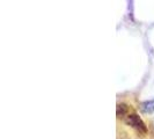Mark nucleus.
Masks as SVG:
<instances>
[{
    "mask_svg": "<svg viewBox=\"0 0 154 139\" xmlns=\"http://www.w3.org/2000/svg\"><path fill=\"white\" fill-rule=\"evenodd\" d=\"M124 122L126 125L133 128L137 132H139L140 134H146L147 133V126L146 124L144 123V121L140 118V116L137 115V114H129L124 118Z\"/></svg>",
    "mask_w": 154,
    "mask_h": 139,
    "instance_id": "f257e3e1",
    "label": "nucleus"
},
{
    "mask_svg": "<svg viewBox=\"0 0 154 139\" xmlns=\"http://www.w3.org/2000/svg\"><path fill=\"white\" fill-rule=\"evenodd\" d=\"M130 113V107L125 103H118L116 108V115L117 118H125Z\"/></svg>",
    "mask_w": 154,
    "mask_h": 139,
    "instance_id": "f03ea898",
    "label": "nucleus"
},
{
    "mask_svg": "<svg viewBox=\"0 0 154 139\" xmlns=\"http://www.w3.org/2000/svg\"><path fill=\"white\" fill-rule=\"evenodd\" d=\"M140 110L144 114H152V113H154V99L144 101L140 104Z\"/></svg>",
    "mask_w": 154,
    "mask_h": 139,
    "instance_id": "7ed1b4c3",
    "label": "nucleus"
}]
</instances>
